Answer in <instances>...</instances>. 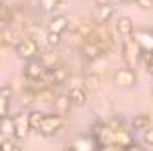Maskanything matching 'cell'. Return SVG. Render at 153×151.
<instances>
[{"label":"cell","mask_w":153,"mask_h":151,"mask_svg":"<svg viewBox=\"0 0 153 151\" xmlns=\"http://www.w3.org/2000/svg\"><path fill=\"white\" fill-rule=\"evenodd\" d=\"M26 77L30 80H39L41 79V75L45 73V67H43V63L41 61H37V59H32V61H27L26 63Z\"/></svg>","instance_id":"cell-5"},{"label":"cell","mask_w":153,"mask_h":151,"mask_svg":"<svg viewBox=\"0 0 153 151\" xmlns=\"http://www.w3.org/2000/svg\"><path fill=\"white\" fill-rule=\"evenodd\" d=\"M112 14H114V8H112V6H102V8H100V12H98V18L102 20V22H106Z\"/></svg>","instance_id":"cell-20"},{"label":"cell","mask_w":153,"mask_h":151,"mask_svg":"<svg viewBox=\"0 0 153 151\" xmlns=\"http://www.w3.org/2000/svg\"><path fill=\"white\" fill-rule=\"evenodd\" d=\"M43 116L45 114H41V112H37V110L30 112V114H27V124H30V129H39Z\"/></svg>","instance_id":"cell-16"},{"label":"cell","mask_w":153,"mask_h":151,"mask_svg":"<svg viewBox=\"0 0 153 151\" xmlns=\"http://www.w3.org/2000/svg\"><path fill=\"white\" fill-rule=\"evenodd\" d=\"M67 28H69V18L67 16H55V18L49 22V26H47V33H59V36H61Z\"/></svg>","instance_id":"cell-7"},{"label":"cell","mask_w":153,"mask_h":151,"mask_svg":"<svg viewBox=\"0 0 153 151\" xmlns=\"http://www.w3.org/2000/svg\"><path fill=\"white\" fill-rule=\"evenodd\" d=\"M30 132V124H27V114H20L14 118V138L24 139Z\"/></svg>","instance_id":"cell-6"},{"label":"cell","mask_w":153,"mask_h":151,"mask_svg":"<svg viewBox=\"0 0 153 151\" xmlns=\"http://www.w3.org/2000/svg\"><path fill=\"white\" fill-rule=\"evenodd\" d=\"M10 94H12V89H10V86H4V89H0V96L10 98Z\"/></svg>","instance_id":"cell-26"},{"label":"cell","mask_w":153,"mask_h":151,"mask_svg":"<svg viewBox=\"0 0 153 151\" xmlns=\"http://www.w3.org/2000/svg\"><path fill=\"white\" fill-rule=\"evenodd\" d=\"M71 106H73V102L69 100L67 94H61V96L55 98V110H57V116H61V118L71 112Z\"/></svg>","instance_id":"cell-11"},{"label":"cell","mask_w":153,"mask_h":151,"mask_svg":"<svg viewBox=\"0 0 153 151\" xmlns=\"http://www.w3.org/2000/svg\"><path fill=\"white\" fill-rule=\"evenodd\" d=\"M61 151H73V149H71V147H63V149H61Z\"/></svg>","instance_id":"cell-30"},{"label":"cell","mask_w":153,"mask_h":151,"mask_svg":"<svg viewBox=\"0 0 153 151\" xmlns=\"http://www.w3.org/2000/svg\"><path fill=\"white\" fill-rule=\"evenodd\" d=\"M100 151H126V149H122V147H116V145H106V147H102Z\"/></svg>","instance_id":"cell-27"},{"label":"cell","mask_w":153,"mask_h":151,"mask_svg":"<svg viewBox=\"0 0 153 151\" xmlns=\"http://www.w3.org/2000/svg\"><path fill=\"white\" fill-rule=\"evenodd\" d=\"M122 2H134V0H122Z\"/></svg>","instance_id":"cell-32"},{"label":"cell","mask_w":153,"mask_h":151,"mask_svg":"<svg viewBox=\"0 0 153 151\" xmlns=\"http://www.w3.org/2000/svg\"><path fill=\"white\" fill-rule=\"evenodd\" d=\"M8 108H10V98L0 96V120H2L4 116H8Z\"/></svg>","instance_id":"cell-19"},{"label":"cell","mask_w":153,"mask_h":151,"mask_svg":"<svg viewBox=\"0 0 153 151\" xmlns=\"http://www.w3.org/2000/svg\"><path fill=\"white\" fill-rule=\"evenodd\" d=\"M71 149L73 151H94V141H92V138L81 135L71 143Z\"/></svg>","instance_id":"cell-10"},{"label":"cell","mask_w":153,"mask_h":151,"mask_svg":"<svg viewBox=\"0 0 153 151\" xmlns=\"http://www.w3.org/2000/svg\"><path fill=\"white\" fill-rule=\"evenodd\" d=\"M135 43L140 45L141 53H153V33L140 31V33H137V37H135Z\"/></svg>","instance_id":"cell-8"},{"label":"cell","mask_w":153,"mask_h":151,"mask_svg":"<svg viewBox=\"0 0 153 151\" xmlns=\"http://www.w3.org/2000/svg\"><path fill=\"white\" fill-rule=\"evenodd\" d=\"M131 128L137 129V132H145L147 128H151V116H147V114L135 116L134 122H131Z\"/></svg>","instance_id":"cell-14"},{"label":"cell","mask_w":153,"mask_h":151,"mask_svg":"<svg viewBox=\"0 0 153 151\" xmlns=\"http://www.w3.org/2000/svg\"><path fill=\"white\" fill-rule=\"evenodd\" d=\"M100 53H102V49H100V47H96L94 43H86V47H85V55H86V59H96Z\"/></svg>","instance_id":"cell-17"},{"label":"cell","mask_w":153,"mask_h":151,"mask_svg":"<svg viewBox=\"0 0 153 151\" xmlns=\"http://www.w3.org/2000/svg\"><path fill=\"white\" fill-rule=\"evenodd\" d=\"M124 59L128 63V69H134L141 59V49L135 43V39H131V37L124 39Z\"/></svg>","instance_id":"cell-1"},{"label":"cell","mask_w":153,"mask_h":151,"mask_svg":"<svg viewBox=\"0 0 153 151\" xmlns=\"http://www.w3.org/2000/svg\"><path fill=\"white\" fill-rule=\"evenodd\" d=\"M126 151H143V149H141V147H135V145H131L130 149H126Z\"/></svg>","instance_id":"cell-29"},{"label":"cell","mask_w":153,"mask_h":151,"mask_svg":"<svg viewBox=\"0 0 153 151\" xmlns=\"http://www.w3.org/2000/svg\"><path fill=\"white\" fill-rule=\"evenodd\" d=\"M69 73L65 67H53L51 69V80H53V85H63L65 80H67Z\"/></svg>","instance_id":"cell-15"},{"label":"cell","mask_w":153,"mask_h":151,"mask_svg":"<svg viewBox=\"0 0 153 151\" xmlns=\"http://www.w3.org/2000/svg\"><path fill=\"white\" fill-rule=\"evenodd\" d=\"M96 2H98V6H100V8H102V6H110V4H108L110 0H96Z\"/></svg>","instance_id":"cell-28"},{"label":"cell","mask_w":153,"mask_h":151,"mask_svg":"<svg viewBox=\"0 0 153 151\" xmlns=\"http://www.w3.org/2000/svg\"><path fill=\"white\" fill-rule=\"evenodd\" d=\"M135 4L141 6V8H151V6H153V0H135Z\"/></svg>","instance_id":"cell-25"},{"label":"cell","mask_w":153,"mask_h":151,"mask_svg":"<svg viewBox=\"0 0 153 151\" xmlns=\"http://www.w3.org/2000/svg\"><path fill=\"white\" fill-rule=\"evenodd\" d=\"M135 80H137V77H135L134 69H120V71L116 73V85L118 86L130 89V86L135 85Z\"/></svg>","instance_id":"cell-4"},{"label":"cell","mask_w":153,"mask_h":151,"mask_svg":"<svg viewBox=\"0 0 153 151\" xmlns=\"http://www.w3.org/2000/svg\"><path fill=\"white\" fill-rule=\"evenodd\" d=\"M16 147H18V145L14 143V139H8V138L0 139V151H14Z\"/></svg>","instance_id":"cell-18"},{"label":"cell","mask_w":153,"mask_h":151,"mask_svg":"<svg viewBox=\"0 0 153 151\" xmlns=\"http://www.w3.org/2000/svg\"><path fill=\"white\" fill-rule=\"evenodd\" d=\"M59 0H41V6H43V10H53L55 6H57Z\"/></svg>","instance_id":"cell-24"},{"label":"cell","mask_w":153,"mask_h":151,"mask_svg":"<svg viewBox=\"0 0 153 151\" xmlns=\"http://www.w3.org/2000/svg\"><path fill=\"white\" fill-rule=\"evenodd\" d=\"M69 100H71L73 104H76V106H82V104H86V90L82 89L81 85H75L71 86V90H69Z\"/></svg>","instance_id":"cell-9"},{"label":"cell","mask_w":153,"mask_h":151,"mask_svg":"<svg viewBox=\"0 0 153 151\" xmlns=\"http://www.w3.org/2000/svg\"><path fill=\"white\" fill-rule=\"evenodd\" d=\"M14 151H22V147H16V149H14Z\"/></svg>","instance_id":"cell-31"},{"label":"cell","mask_w":153,"mask_h":151,"mask_svg":"<svg viewBox=\"0 0 153 151\" xmlns=\"http://www.w3.org/2000/svg\"><path fill=\"white\" fill-rule=\"evenodd\" d=\"M61 128H63V118L57 116V114H51V116H43L41 126H39L37 132H41L43 135H53V133H57Z\"/></svg>","instance_id":"cell-2"},{"label":"cell","mask_w":153,"mask_h":151,"mask_svg":"<svg viewBox=\"0 0 153 151\" xmlns=\"http://www.w3.org/2000/svg\"><path fill=\"white\" fill-rule=\"evenodd\" d=\"M116 30H118V33H120V36L130 37L131 33H134V22H131L130 18H118Z\"/></svg>","instance_id":"cell-13"},{"label":"cell","mask_w":153,"mask_h":151,"mask_svg":"<svg viewBox=\"0 0 153 151\" xmlns=\"http://www.w3.org/2000/svg\"><path fill=\"white\" fill-rule=\"evenodd\" d=\"M0 135L2 138H8V139L14 138V118L12 116H4L0 120Z\"/></svg>","instance_id":"cell-12"},{"label":"cell","mask_w":153,"mask_h":151,"mask_svg":"<svg viewBox=\"0 0 153 151\" xmlns=\"http://www.w3.org/2000/svg\"><path fill=\"white\" fill-rule=\"evenodd\" d=\"M98 85H100V77H98V75H90V77H86V86H88V89L96 90V89H98Z\"/></svg>","instance_id":"cell-21"},{"label":"cell","mask_w":153,"mask_h":151,"mask_svg":"<svg viewBox=\"0 0 153 151\" xmlns=\"http://www.w3.org/2000/svg\"><path fill=\"white\" fill-rule=\"evenodd\" d=\"M16 53L22 59H26V61H32L37 55V43L33 39H30V37H24V39H20L18 45H16Z\"/></svg>","instance_id":"cell-3"},{"label":"cell","mask_w":153,"mask_h":151,"mask_svg":"<svg viewBox=\"0 0 153 151\" xmlns=\"http://www.w3.org/2000/svg\"><path fill=\"white\" fill-rule=\"evenodd\" d=\"M47 41H49V45H59L61 43V36L59 33H47Z\"/></svg>","instance_id":"cell-23"},{"label":"cell","mask_w":153,"mask_h":151,"mask_svg":"<svg viewBox=\"0 0 153 151\" xmlns=\"http://www.w3.org/2000/svg\"><path fill=\"white\" fill-rule=\"evenodd\" d=\"M143 141L147 143V145H153V126L143 132Z\"/></svg>","instance_id":"cell-22"}]
</instances>
